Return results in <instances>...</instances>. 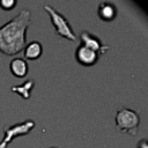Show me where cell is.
<instances>
[{
    "mask_svg": "<svg viewBox=\"0 0 148 148\" xmlns=\"http://www.w3.org/2000/svg\"><path fill=\"white\" fill-rule=\"evenodd\" d=\"M80 39H81V44L96 51L99 56L105 53L108 50H109V46L105 45L102 39L94 32H90L88 30H84L80 34Z\"/></svg>",
    "mask_w": 148,
    "mask_h": 148,
    "instance_id": "obj_5",
    "label": "cell"
},
{
    "mask_svg": "<svg viewBox=\"0 0 148 148\" xmlns=\"http://www.w3.org/2000/svg\"><path fill=\"white\" fill-rule=\"evenodd\" d=\"M116 126L119 131L135 135L140 125V114L130 108L120 106L116 112Z\"/></svg>",
    "mask_w": 148,
    "mask_h": 148,
    "instance_id": "obj_2",
    "label": "cell"
},
{
    "mask_svg": "<svg viewBox=\"0 0 148 148\" xmlns=\"http://www.w3.org/2000/svg\"><path fill=\"white\" fill-rule=\"evenodd\" d=\"M43 53V46L38 40H31L24 46V57L30 60L38 59Z\"/></svg>",
    "mask_w": 148,
    "mask_h": 148,
    "instance_id": "obj_9",
    "label": "cell"
},
{
    "mask_svg": "<svg viewBox=\"0 0 148 148\" xmlns=\"http://www.w3.org/2000/svg\"><path fill=\"white\" fill-rule=\"evenodd\" d=\"M9 68L12 74H14L17 77H24L29 71V65L24 58L15 57L9 62Z\"/></svg>",
    "mask_w": 148,
    "mask_h": 148,
    "instance_id": "obj_7",
    "label": "cell"
},
{
    "mask_svg": "<svg viewBox=\"0 0 148 148\" xmlns=\"http://www.w3.org/2000/svg\"><path fill=\"white\" fill-rule=\"evenodd\" d=\"M98 15L101 18L105 21H111L117 15V8L112 2L103 1L98 5Z\"/></svg>",
    "mask_w": 148,
    "mask_h": 148,
    "instance_id": "obj_8",
    "label": "cell"
},
{
    "mask_svg": "<svg viewBox=\"0 0 148 148\" xmlns=\"http://www.w3.org/2000/svg\"><path fill=\"white\" fill-rule=\"evenodd\" d=\"M34 86H35L34 79H28V80H25L21 84L13 86L10 88V90L14 91V92H16V94H18V95H21L24 99H28L30 97V95H31V90H32Z\"/></svg>",
    "mask_w": 148,
    "mask_h": 148,
    "instance_id": "obj_10",
    "label": "cell"
},
{
    "mask_svg": "<svg viewBox=\"0 0 148 148\" xmlns=\"http://www.w3.org/2000/svg\"><path fill=\"white\" fill-rule=\"evenodd\" d=\"M50 148H58V147H50Z\"/></svg>",
    "mask_w": 148,
    "mask_h": 148,
    "instance_id": "obj_13",
    "label": "cell"
},
{
    "mask_svg": "<svg viewBox=\"0 0 148 148\" xmlns=\"http://www.w3.org/2000/svg\"><path fill=\"white\" fill-rule=\"evenodd\" d=\"M16 5L15 0H0V7L2 9H12Z\"/></svg>",
    "mask_w": 148,
    "mask_h": 148,
    "instance_id": "obj_11",
    "label": "cell"
},
{
    "mask_svg": "<svg viewBox=\"0 0 148 148\" xmlns=\"http://www.w3.org/2000/svg\"><path fill=\"white\" fill-rule=\"evenodd\" d=\"M44 9H45V12L49 13L50 18L52 21V24L56 29V32L59 36L65 37L69 40H75L76 39V34H75L74 29L72 28L69 21L67 20V17L62 13H60L58 9H56L50 3H45Z\"/></svg>",
    "mask_w": 148,
    "mask_h": 148,
    "instance_id": "obj_3",
    "label": "cell"
},
{
    "mask_svg": "<svg viewBox=\"0 0 148 148\" xmlns=\"http://www.w3.org/2000/svg\"><path fill=\"white\" fill-rule=\"evenodd\" d=\"M30 23L31 12L23 8L0 25V51L7 56H14L22 51L27 44V30Z\"/></svg>",
    "mask_w": 148,
    "mask_h": 148,
    "instance_id": "obj_1",
    "label": "cell"
},
{
    "mask_svg": "<svg viewBox=\"0 0 148 148\" xmlns=\"http://www.w3.org/2000/svg\"><path fill=\"white\" fill-rule=\"evenodd\" d=\"M75 58L81 65L91 66V65L96 64V61L99 58V54L96 51L80 44L75 50Z\"/></svg>",
    "mask_w": 148,
    "mask_h": 148,
    "instance_id": "obj_6",
    "label": "cell"
},
{
    "mask_svg": "<svg viewBox=\"0 0 148 148\" xmlns=\"http://www.w3.org/2000/svg\"><path fill=\"white\" fill-rule=\"evenodd\" d=\"M136 147H138V148H148V145H147V140H146L145 138H143V139H141V140L138 142Z\"/></svg>",
    "mask_w": 148,
    "mask_h": 148,
    "instance_id": "obj_12",
    "label": "cell"
},
{
    "mask_svg": "<svg viewBox=\"0 0 148 148\" xmlns=\"http://www.w3.org/2000/svg\"><path fill=\"white\" fill-rule=\"evenodd\" d=\"M35 125L36 124L32 119H25L23 121L16 123V124L5 126V128H3L5 136L0 141V148H7V146L12 142V140L14 138L28 134L35 127Z\"/></svg>",
    "mask_w": 148,
    "mask_h": 148,
    "instance_id": "obj_4",
    "label": "cell"
}]
</instances>
